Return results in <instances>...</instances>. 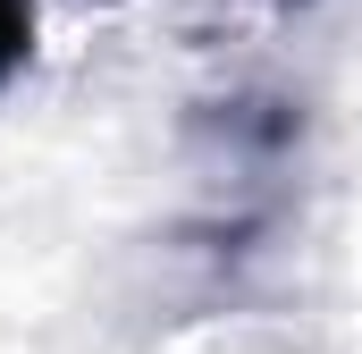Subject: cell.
Masks as SVG:
<instances>
[{
    "mask_svg": "<svg viewBox=\"0 0 362 354\" xmlns=\"http://www.w3.org/2000/svg\"><path fill=\"white\" fill-rule=\"evenodd\" d=\"M34 59V0H0V85Z\"/></svg>",
    "mask_w": 362,
    "mask_h": 354,
    "instance_id": "6da1fadb",
    "label": "cell"
}]
</instances>
